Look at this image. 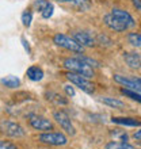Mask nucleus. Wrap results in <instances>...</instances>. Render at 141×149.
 Here are the masks:
<instances>
[{
	"mask_svg": "<svg viewBox=\"0 0 141 149\" xmlns=\"http://www.w3.org/2000/svg\"><path fill=\"white\" fill-rule=\"evenodd\" d=\"M105 23L114 31H125L128 29L134 27L136 22L129 12L119 8H114L110 14L105 16Z\"/></svg>",
	"mask_w": 141,
	"mask_h": 149,
	"instance_id": "f257e3e1",
	"label": "nucleus"
},
{
	"mask_svg": "<svg viewBox=\"0 0 141 149\" xmlns=\"http://www.w3.org/2000/svg\"><path fill=\"white\" fill-rule=\"evenodd\" d=\"M64 67L67 68L69 72H75L86 77H92L94 76V69L91 65H88L87 63H84L83 60H80L79 57H70V58L64 60Z\"/></svg>",
	"mask_w": 141,
	"mask_h": 149,
	"instance_id": "f03ea898",
	"label": "nucleus"
},
{
	"mask_svg": "<svg viewBox=\"0 0 141 149\" xmlns=\"http://www.w3.org/2000/svg\"><path fill=\"white\" fill-rule=\"evenodd\" d=\"M53 42L57 45V46H61L67 50L75 52V53H82L83 52V46L76 41L75 38H70V37L65 36V34H56L53 37Z\"/></svg>",
	"mask_w": 141,
	"mask_h": 149,
	"instance_id": "7ed1b4c3",
	"label": "nucleus"
},
{
	"mask_svg": "<svg viewBox=\"0 0 141 149\" xmlns=\"http://www.w3.org/2000/svg\"><path fill=\"white\" fill-rule=\"evenodd\" d=\"M67 79L70 83H73L76 87H79L82 91H84L86 94H90V95L94 94L95 87H94V84L88 80V77L82 76V74H79V73H75V72H68Z\"/></svg>",
	"mask_w": 141,
	"mask_h": 149,
	"instance_id": "20e7f679",
	"label": "nucleus"
},
{
	"mask_svg": "<svg viewBox=\"0 0 141 149\" xmlns=\"http://www.w3.org/2000/svg\"><path fill=\"white\" fill-rule=\"evenodd\" d=\"M38 140L43 144L47 145H53V146H60V145H65L68 142L67 137L63 133H43L38 137Z\"/></svg>",
	"mask_w": 141,
	"mask_h": 149,
	"instance_id": "39448f33",
	"label": "nucleus"
},
{
	"mask_svg": "<svg viewBox=\"0 0 141 149\" xmlns=\"http://www.w3.org/2000/svg\"><path fill=\"white\" fill-rule=\"evenodd\" d=\"M53 117H54L56 122L61 126V129L65 130V133L70 134V136H73V134L76 133L73 125H72V122H70V118L68 117L67 113H64V111H54Z\"/></svg>",
	"mask_w": 141,
	"mask_h": 149,
	"instance_id": "423d86ee",
	"label": "nucleus"
},
{
	"mask_svg": "<svg viewBox=\"0 0 141 149\" xmlns=\"http://www.w3.org/2000/svg\"><path fill=\"white\" fill-rule=\"evenodd\" d=\"M114 80L122 86H125L128 90H133L141 92V83L136 77H124L121 74H114Z\"/></svg>",
	"mask_w": 141,
	"mask_h": 149,
	"instance_id": "0eeeda50",
	"label": "nucleus"
},
{
	"mask_svg": "<svg viewBox=\"0 0 141 149\" xmlns=\"http://www.w3.org/2000/svg\"><path fill=\"white\" fill-rule=\"evenodd\" d=\"M30 125L31 127H34L35 130H52L53 129V125L49 119L43 117H37V115H33L30 118Z\"/></svg>",
	"mask_w": 141,
	"mask_h": 149,
	"instance_id": "6e6552de",
	"label": "nucleus"
},
{
	"mask_svg": "<svg viewBox=\"0 0 141 149\" xmlns=\"http://www.w3.org/2000/svg\"><path fill=\"white\" fill-rule=\"evenodd\" d=\"M3 127H4V133L10 136V137H23L24 136V130L22 129V126H19L18 123L14 122H3Z\"/></svg>",
	"mask_w": 141,
	"mask_h": 149,
	"instance_id": "1a4fd4ad",
	"label": "nucleus"
},
{
	"mask_svg": "<svg viewBox=\"0 0 141 149\" xmlns=\"http://www.w3.org/2000/svg\"><path fill=\"white\" fill-rule=\"evenodd\" d=\"M73 38L77 41L80 45H82L83 47L84 46H94L95 45V39L92 38V36H91L90 33L87 31H77L73 34Z\"/></svg>",
	"mask_w": 141,
	"mask_h": 149,
	"instance_id": "9d476101",
	"label": "nucleus"
},
{
	"mask_svg": "<svg viewBox=\"0 0 141 149\" xmlns=\"http://www.w3.org/2000/svg\"><path fill=\"white\" fill-rule=\"evenodd\" d=\"M124 58H125L126 64L130 68H133V69H138L141 67V58L140 56L136 54V53H125Z\"/></svg>",
	"mask_w": 141,
	"mask_h": 149,
	"instance_id": "9b49d317",
	"label": "nucleus"
},
{
	"mask_svg": "<svg viewBox=\"0 0 141 149\" xmlns=\"http://www.w3.org/2000/svg\"><path fill=\"white\" fill-rule=\"evenodd\" d=\"M61 3H70L79 11H87L91 7V0H57Z\"/></svg>",
	"mask_w": 141,
	"mask_h": 149,
	"instance_id": "f8f14e48",
	"label": "nucleus"
},
{
	"mask_svg": "<svg viewBox=\"0 0 141 149\" xmlns=\"http://www.w3.org/2000/svg\"><path fill=\"white\" fill-rule=\"evenodd\" d=\"M111 121L114 123H118V125H124V126H141V123L138 121H136L134 118H124V117H114Z\"/></svg>",
	"mask_w": 141,
	"mask_h": 149,
	"instance_id": "ddd939ff",
	"label": "nucleus"
},
{
	"mask_svg": "<svg viewBox=\"0 0 141 149\" xmlns=\"http://www.w3.org/2000/svg\"><path fill=\"white\" fill-rule=\"evenodd\" d=\"M27 77L31 80V81H39L42 80L43 77V72L41 68L38 67H30L27 69Z\"/></svg>",
	"mask_w": 141,
	"mask_h": 149,
	"instance_id": "4468645a",
	"label": "nucleus"
},
{
	"mask_svg": "<svg viewBox=\"0 0 141 149\" xmlns=\"http://www.w3.org/2000/svg\"><path fill=\"white\" fill-rule=\"evenodd\" d=\"M101 102H103L105 104H107V106H110V107H113V109H124V107H125V104H124L121 100L114 99V98H109V96L101 98Z\"/></svg>",
	"mask_w": 141,
	"mask_h": 149,
	"instance_id": "2eb2a0df",
	"label": "nucleus"
},
{
	"mask_svg": "<svg viewBox=\"0 0 141 149\" xmlns=\"http://www.w3.org/2000/svg\"><path fill=\"white\" fill-rule=\"evenodd\" d=\"M1 83H3V86L8 87V88H16V87H19L20 80L15 76H7L1 80Z\"/></svg>",
	"mask_w": 141,
	"mask_h": 149,
	"instance_id": "dca6fc26",
	"label": "nucleus"
},
{
	"mask_svg": "<svg viewBox=\"0 0 141 149\" xmlns=\"http://www.w3.org/2000/svg\"><path fill=\"white\" fill-rule=\"evenodd\" d=\"M106 149H136L133 145H130L128 142H109L106 145Z\"/></svg>",
	"mask_w": 141,
	"mask_h": 149,
	"instance_id": "f3484780",
	"label": "nucleus"
},
{
	"mask_svg": "<svg viewBox=\"0 0 141 149\" xmlns=\"http://www.w3.org/2000/svg\"><path fill=\"white\" fill-rule=\"evenodd\" d=\"M128 39H129V42L133 45L134 47H137L141 50V36L140 34H136V33H132L128 36Z\"/></svg>",
	"mask_w": 141,
	"mask_h": 149,
	"instance_id": "a211bd4d",
	"label": "nucleus"
},
{
	"mask_svg": "<svg viewBox=\"0 0 141 149\" xmlns=\"http://www.w3.org/2000/svg\"><path fill=\"white\" fill-rule=\"evenodd\" d=\"M122 94L126 95V96H129L130 99H133V100H137V102L141 103V94L137 92V91H133V90H128V88H124L122 90Z\"/></svg>",
	"mask_w": 141,
	"mask_h": 149,
	"instance_id": "6ab92c4d",
	"label": "nucleus"
},
{
	"mask_svg": "<svg viewBox=\"0 0 141 149\" xmlns=\"http://www.w3.org/2000/svg\"><path fill=\"white\" fill-rule=\"evenodd\" d=\"M31 19H33V15H31V12L30 11H26L22 14V23L24 24V26H30L31 24Z\"/></svg>",
	"mask_w": 141,
	"mask_h": 149,
	"instance_id": "aec40b11",
	"label": "nucleus"
},
{
	"mask_svg": "<svg viewBox=\"0 0 141 149\" xmlns=\"http://www.w3.org/2000/svg\"><path fill=\"white\" fill-rule=\"evenodd\" d=\"M41 14H42V16L45 18V19L50 18V16L53 15V4L49 3V4L46 6V7H45V10H43L42 12H41Z\"/></svg>",
	"mask_w": 141,
	"mask_h": 149,
	"instance_id": "412c9836",
	"label": "nucleus"
},
{
	"mask_svg": "<svg viewBox=\"0 0 141 149\" xmlns=\"http://www.w3.org/2000/svg\"><path fill=\"white\" fill-rule=\"evenodd\" d=\"M76 57H79L80 60H83L84 63H87L88 65H91V67H95V68H98L99 67V64L95 61V60H92V58H88V57H84V56H82V54H77Z\"/></svg>",
	"mask_w": 141,
	"mask_h": 149,
	"instance_id": "4be33fe9",
	"label": "nucleus"
},
{
	"mask_svg": "<svg viewBox=\"0 0 141 149\" xmlns=\"http://www.w3.org/2000/svg\"><path fill=\"white\" fill-rule=\"evenodd\" d=\"M47 4H49V1L47 0H37L34 3V7L35 8H38V11L42 12L43 10H45V7H46Z\"/></svg>",
	"mask_w": 141,
	"mask_h": 149,
	"instance_id": "5701e85b",
	"label": "nucleus"
},
{
	"mask_svg": "<svg viewBox=\"0 0 141 149\" xmlns=\"http://www.w3.org/2000/svg\"><path fill=\"white\" fill-rule=\"evenodd\" d=\"M64 90H65V92H67L69 96H73V95H75L73 87H70V86H64Z\"/></svg>",
	"mask_w": 141,
	"mask_h": 149,
	"instance_id": "b1692460",
	"label": "nucleus"
},
{
	"mask_svg": "<svg viewBox=\"0 0 141 149\" xmlns=\"http://www.w3.org/2000/svg\"><path fill=\"white\" fill-rule=\"evenodd\" d=\"M0 149H16V146L12 145V144H4V142H1Z\"/></svg>",
	"mask_w": 141,
	"mask_h": 149,
	"instance_id": "393cba45",
	"label": "nucleus"
},
{
	"mask_svg": "<svg viewBox=\"0 0 141 149\" xmlns=\"http://www.w3.org/2000/svg\"><path fill=\"white\" fill-rule=\"evenodd\" d=\"M22 43H23V46H24V49H26V52H27V53H30V46H29L27 41H26L24 38H22Z\"/></svg>",
	"mask_w": 141,
	"mask_h": 149,
	"instance_id": "a878e982",
	"label": "nucleus"
},
{
	"mask_svg": "<svg viewBox=\"0 0 141 149\" xmlns=\"http://www.w3.org/2000/svg\"><path fill=\"white\" fill-rule=\"evenodd\" d=\"M133 4L136 6V8H138L141 11V0H133Z\"/></svg>",
	"mask_w": 141,
	"mask_h": 149,
	"instance_id": "bb28decb",
	"label": "nucleus"
},
{
	"mask_svg": "<svg viewBox=\"0 0 141 149\" xmlns=\"http://www.w3.org/2000/svg\"><path fill=\"white\" fill-rule=\"evenodd\" d=\"M134 138L141 140V130H138V132H136V133H134Z\"/></svg>",
	"mask_w": 141,
	"mask_h": 149,
	"instance_id": "cd10ccee",
	"label": "nucleus"
},
{
	"mask_svg": "<svg viewBox=\"0 0 141 149\" xmlns=\"http://www.w3.org/2000/svg\"><path fill=\"white\" fill-rule=\"evenodd\" d=\"M137 80H138V81H140V83H141V79H137Z\"/></svg>",
	"mask_w": 141,
	"mask_h": 149,
	"instance_id": "c85d7f7f",
	"label": "nucleus"
}]
</instances>
